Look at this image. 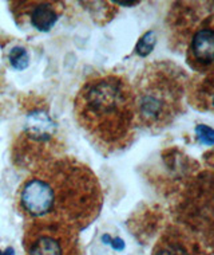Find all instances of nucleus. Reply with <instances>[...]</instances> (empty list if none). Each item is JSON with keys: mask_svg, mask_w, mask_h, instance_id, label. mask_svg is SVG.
I'll return each mask as SVG.
<instances>
[{"mask_svg": "<svg viewBox=\"0 0 214 255\" xmlns=\"http://www.w3.org/2000/svg\"><path fill=\"white\" fill-rule=\"evenodd\" d=\"M214 51L213 13L208 15L194 28L186 40V62L198 74L212 71Z\"/></svg>", "mask_w": 214, "mask_h": 255, "instance_id": "423d86ee", "label": "nucleus"}, {"mask_svg": "<svg viewBox=\"0 0 214 255\" xmlns=\"http://www.w3.org/2000/svg\"><path fill=\"white\" fill-rule=\"evenodd\" d=\"M153 255H209L201 242L190 233L170 227L158 239Z\"/></svg>", "mask_w": 214, "mask_h": 255, "instance_id": "6e6552de", "label": "nucleus"}, {"mask_svg": "<svg viewBox=\"0 0 214 255\" xmlns=\"http://www.w3.org/2000/svg\"><path fill=\"white\" fill-rule=\"evenodd\" d=\"M11 9L19 24H30L38 31H50L63 11L61 1H12Z\"/></svg>", "mask_w": 214, "mask_h": 255, "instance_id": "0eeeda50", "label": "nucleus"}, {"mask_svg": "<svg viewBox=\"0 0 214 255\" xmlns=\"http://www.w3.org/2000/svg\"><path fill=\"white\" fill-rule=\"evenodd\" d=\"M157 43V35L154 31H147L146 34L141 36L136 46V54L140 57H147L153 51L154 46Z\"/></svg>", "mask_w": 214, "mask_h": 255, "instance_id": "1a4fd4ad", "label": "nucleus"}, {"mask_svg": "<svg viewBox=\"0 0 214 255\" xmlns=\"http://www.w3.org/2000/svg\"><path fill=\"white\" fill-rule=\"evenodd\" d=\"M24 255H83L79 231L48 219L26 220Z\"/></svg>", "mask_w": 214, "mask_h": 255, "instance_id": "39448f33", "label": "nucleus"}, {"mask_svg": "<svg viewBox=\"0 0 214 255\" xmlns=\"http://www.w3.org/2000/svg\"><path fill=\"white\" fill-rule=\"evenodd\" d=\"M196 130L198 137H200V140L204 144H208V145L213 144V130L210 128L205 127V125H200V127H197Z\"/></svg>", "mask_w": 214, "mask_h": 255, "instance_id": "9b49d317", "label": "nucleus"}, {"mask_svg": "<svg viewBox=\"0 0 214 255\" xmlns=\"http://www.w3.org/2000/svg\"><path fill=\"white\" fill-rule=\"evenodd\" d=\"M74 116L92 145L103 154L127 149L136 140L134 93L122 74L90 75L75 96Z\"/></svg>", "mask_w": 214, "mask_h": 255, "instance_id": "f03ea898", "label": "nucleus"}, {"mask_svg": "<svg viewBox=\"0 0 214 255\" xmlns=\"http://www.w3.org/2000/svg\"><path fill=\"white\" fill-rule=\"evenodd\" d=\"M189 77L167 59L147 63L131 84L138 127L157 133L185 113Z\"/></svg>", "mask_w": 214, "mask_h": 255, "instance_id": "7ed1b4c3", "label": "nucleus"}, {"mask_svg": "<svg viewBox=\"0 0 214 255\" xmlns=\"http://www.w3.org/2000/svg\"><path fill=\"white\" fill-rule=\"evenodd\" d=\"M15 206L24 220H55L80 233L101 214L103 194L91 168L61 154L31 169L19 185Z\"/></svg>", "mask_w": 214, "mask_h": 255, "instance_id": "f257e3e1", "label": "nucleus"}, {"mask_svg": "<svg viewBox=\"0 0 214 255\" xmlns=\"http://www.w3.org/2000/svg\"><path fill=\"white\" fill-rule=\"evenodd\" d=\"M115 4H118V5H129V7H131V5L140 4V1H133V3H126V1H118V3H115Z\"/></svg>", "mask_w": 214, "mask_h": 255, "instance_id": "f8f14e48", "label": "nucleus"}, {"mask_svg": "<svg viewBox=\"0 0 214 255\" xmlns=\"http://www.w3.org/2000/svg\"><path fill=\"white\" fill-rule=\"evenodd\" d=\"M65 149L61 133L47 112H31L11 148L13 164L27 171L61 156Z\"/></svg>", "mask_w": 214, "mask_h": 255, "instance_id": "20e7f679", "label": "nucleus"}, {"mask_svg": "<svg viewBox=\"0 0 214 255\" xmlns=\"http://www.w3.org/2000/svg\"><path fill=\"white\" fill-rule=\"evenodd\" d=\"M9 63L16 70H24L30 63V57H28L27 50L23 47H13L9 53Z\"/></svg>", "mask_w": 214, "mask_h": 255, "instance_id": "9d476101", "label": "nucleus"}]
</instances>
